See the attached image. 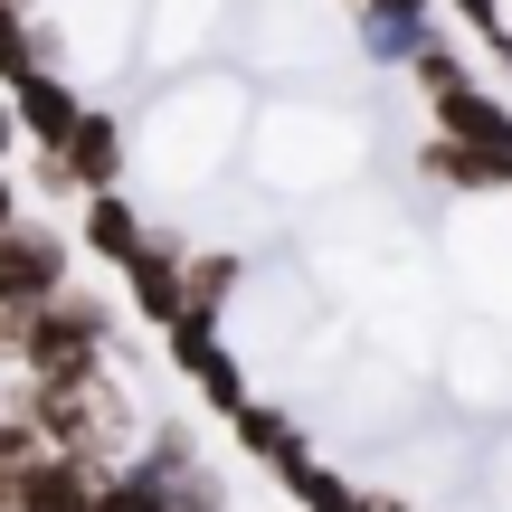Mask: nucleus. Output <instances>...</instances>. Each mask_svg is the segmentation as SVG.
Listing matches in <instances>:
<instances>
[{"mask_svg": "<svg viewBox=\"0 0 512 512\" xmlns=\"http://www.w3.org/2000/svg\"><path fill=\"white\" fill-rule=\"evenodd\" d=\"M67 294V238L48 228H0V313H48Z\"/></svg>", "mask_w": 512, "mask_h": 512, "instance_id": "f257e3e1", "label": "nucleus"}, {"mask_svg": "<svg viewBox=\"0 0 512 512\" xmlns=\"http://www.w3.org/2000/svg\"><path fill=\"white\" fill-rule=\"evenodd\" d=\"M437 124H446V143H465V152H484V162H503L512 171V105H494V95H446L437 105Z\"/></svg>", "mask_w": 512, "mask_h": 512, "instance_id": "f03ea898", "label": "nucleus"}, {"mask_svg": "<svg viewBox=\"0 0 512 512\" xmlns=\"http://www.w3.org/2000/svg\"><path fill=\"white\" fill-rule=\"evenodd\" d=\"M171 361L181 370H200V389L219 408H247V380H238V361L219 351V332H209V313H190V323H171Z\"/></svg>", "mask_w": 512, "mask_h": 512, "instance_id": "7ed1b4c3", "label": "nucleus"}, {"mask_svg": "<svg viewBox=\"0 0 512 512\" xmlns=\"http://www.w3.org/2000/svg\"><path fill=\"white\" fill-rule=\"evenodd\" d=\"M19 124H29V143H38V152H67V143H76V124H86V105H76L57 76H29V86H19Z\"/></svg>", "mask_w": 512, "mask_h": 512, "instance_id": "20e7f679", "label": "nucleus"}, {"mask_svg": "<svg viewBox=\"0 0 512 512\" xmlns=\"http://www.w3.org/2000/svg\"><path fill=\"white\" fill-rule=\"evenodd\" d=\"M86 238L105 247V256H124V266L143 256V228H133V209L114 200V190H95V200H86Z\"/></svg>", "mask_w": 512, "mask_h": 512, "instance_id": "39448f33", "label": "nucleus"}, {"mask_svg": "<svg viewBox=\"0 0 512 512\" xmlns=\"http://www.w3.org/2000/svg\"><path fill=\"white\" fill-rule=\"evenodd\" d=\"M19 143V105H0V152H10Z\"/></svg>", "mask_w": 512, "mask_h": 512, "instance_id": "423d86ee", "label": "nucleus"}, {"mask_svg": "<svg viewBox=\"0 0 512 512\" xmlns=\"http://www.w3.org/2000/svg\"><path fill=\"white\" fill-rule=\"evenodd\" d=\"M0 228H19V200H10V181H0Z\"/></svg>", "mask_w": 512, "mask_h": 512, "instance_id": "0eeeda50", "label": "nucleus"}]
</instances>
